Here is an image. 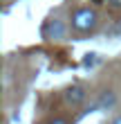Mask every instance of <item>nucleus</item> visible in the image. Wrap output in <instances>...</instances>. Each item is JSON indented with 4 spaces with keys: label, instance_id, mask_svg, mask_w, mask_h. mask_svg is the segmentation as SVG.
<instances>
[{
    "label": "nucleus",
    "instance_id": "6",
    "mask_svg": "<svg viewBox=\"0 0 121 124\" xmlns=\"http://www.w3.org/2000/svg\"><path fill=\"white\" fill-rule=\"evenodd\" d=\"M47 124H70V122H67L65 117H54V120H49Z\"/></svg>",
    "mask_w": 121,
    "mask_h": 124
},
{
    "label": "nucleus",
    "instance_id": "5",
    "mask_svg": "<svg viewBox=\"0 0 121 124\" xmlns=\"http://www.w3.org/2000/svg\"><path fill=\"white\" fill-rule=\"evenodd\" d=\"M105 2H108V7H110V9H115V11L121 9V0H105Z\"/></svg>",
    "mask_w": 121,
    "mask_h": 124
},
{
    "label": "nucleus",
    "instance_id": "3",
    "mask_svg": "<svg viewBox=\"0 0 121 124\" xmlns=\"http://www.w3.org/2000/svg\"><path fill=\"white\" fill-rule=\"evenodd\" d=\"M99 108H103V111H110V108H115L117 106V93L115 90H105L101 95V99H99Z\"/></svg>",
    "mask_w": 121,
    "mask_h": 124
},
{
    "label": "nucleus",
    "instance_id": "7",
    "mask_svg": "<svg viewBox=\"0 0 121 124\" xmlns=\"http://www.w3.org/2000/svg\"><path fill=\"white\" fill-rule=\"evenodd\" d=\"M110 124H121V115H117V117H115V120H112Z\"/></svg>",
    "mask_w": 121,
    "mask_h": 124
},
{
    "label": "nucleus",
    "instance_id": "2",
    "mask_svg": "<svg viewBox=\"0 0 121 124\" xmlns=\"http://www.w3.org/2000/svg\"><path fill=\"white\" fill-rule=\"evenodd\" d=\"M63 97H65V104L67 106H81L85 99H88V93H85V88H81V86H70V88L63 93Z\"/></svg>",
    "mask_w": 121,
    "mask_h": 124
},
{
    "label": "nucleus",
    "instance_id": "4",
    "mask_svg": "<svg viewBox=\"0 0 121 124\" xmlns=\"http://www.w3.org/2000/svg\"><path fill=\"white\" fill-rule=\"evenodd\" d=\"M63 34H65V25L58 18L49 20V25H47V36L49 39H63Z\"/></svg>",
    "mask_w": 121,
    "mask_h": 124
},
{
    "label": "nucleus",
    "instance_id": "8",
    "mask_svg": "<svg viewBox=\"0 0 121 124\" xmlns=\"http://www.w3.org/2000/svg\"><path fill=\"white\" fill-rule=\"evenodd\" d=\"M101 2H105V0H94V5H101Z\"/></svg>",
    "mask_w": 121,
    "mask_h": 124
},
{
    "label": "nucleus",
    "instance_id": "1",
    "mask_svg": "<svg viewBox=\"0 0 121 124\" xmlns=\"http://www.w3.org/2000/svg\"><path fill=\"white\" fill-rule=\"evenodd\" d=\"M99 25V14L92 7H79L72 14V30L79 34H90Z\"/></svg>",
    "mask_w": 121,
    "mask_h": 124
}]
</instances>
